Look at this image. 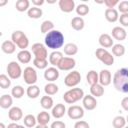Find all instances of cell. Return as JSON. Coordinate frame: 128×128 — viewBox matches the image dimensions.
Masks as SVG:
<instances>
[{"label": "cell", "mask_w": 128, "mask_h": 128, "mask_svg": "<svg viewBox=\"0 0 128 128\" xmlns=\"http://www.w3.org/2000/svg\"><path fill=\"white\" fill-rule=\"evenodd\" d=\"M86 79H87V82H88V84L90 86L91 85H94V84L98 83V73L95 70H90L87 73Z\"/></svg>", "instance_id": "34"}, {"label": "cell", "mask_w": 128, "mask_h": 128, "mask_svg": "<svg viewBox=\"0 0 128 128\" xmlns=\"http://www.w3.org/2000/svg\"><path fill=\"white\" fill-rule=\"evenodd\" d=\"M26 94L29 98L31 99H35L40 95V88L37 85H29L27 90H26Z\"/></svg>", "instance_id": "28"}, {"label": "cell", "mask_w": 128, "mask_h": 128, "mask_svg": "<svg viewBox=\"0 0 128 128\" xmlns=\"http://www.w3.org/2000/svg\"><path fill=\"white\" fill-rule=\"evenodd\" d=\"M112 125L114 128H123L126 126V119L123 116H116L113 121H112Z\"/></svg>", "instance_id": "39"}, {"label": "cell", "mask_w": 128, "mask_h": 128, "mask_svg": "<svg viewBox=\"0 0 128 128\" xmlns=\"http://www.w3.org/2000/svg\"><path fill=\"white\" fill-rule=\"evenodd\" d=\"M13 104V99L12 96H10L9 94H4L0 97V107L3 109H8L11 108Z\"/></svg>", "instance_id": "24"}, {"label": "cell", "mask_w": 128, "mask_h": 128, "mask_svg": "<svg viewBox=\"0 0 128 128\" xmlns=\"http://www.w3.org/2000/svg\"><path fill=\"white\" fill-rule=\"evenodd\" d=\"M67 114H68V117H69L70 119L78 120V119H81V118L84 116V109H83L81 106L72 105V106H70V107L68 108Z\"/></svg>", "instance_id": "11"}, {"label": "cell", "mask_w": 128, "mask_h": 128, "mask_svg": "<svg viewBox=\"0 0 128 128\" xmlns=\"http://www.w3.org/2000/svg\"><path fill=\"white\" fill-rule=\"evenodd\" d=\"M121 107L125 110L128 111V97H124L121 101Z\"/></svg>", "instance_id": "48"}, {"label": "cell", "mask_w": 128, "mask_h": 128, "mask_svg": "<svg viewBox=\"0 0 128 128\" xmlns=\"http://www.w3.org/2000/svg\"><path fill=\"white\" fill-rule=\"evenodd\" d=\"M32 52L37 59H47L48 51L47 48L42 43H34L32 45Z\"/></svg>", "instance_id": "9"}, {"label": "cell", "mask_w": 128, "mask_h": 128, "mask_svg": "<svg viewBox=\"0 0 128 128\" xmlns=\"http://www.w3.org/2000/svg\"><path fill=\"white\" fill-rule=\"evenodd\" d=\"M120 24L124 27H127L128 26V13H124V14H121L120 17L118 18Z\"/></svg>", "instance_id": "44"}, {"label": "cell", "mask_w": 128, "mask_h": 128, "mask_svg": "<svg viewBox=\"0 0 128 128\" xmlns=\"http://www.w3.org/2000/svg\"><path fill=\"white\" fill-rule=\"evenodd\" d=\"M112 38L118 40V41H123L126 39L127 37V33H126V30L123 28V27H120V26H116L112 29Z\"/></svg>", "instance_id": "17"}, {"label": "cell", "mask_w": 128, "mask_h": 128, "mask_svg": "<svg viewBox=\"0 0 128 128\" xmlns=\"http://www.w3.org/2000/svg\"><path fill=\"white\" fill-rule=\"evenodd\" d=\"M74 128H90V126L86 121L79 120L74 124Z\"/></svg>", "instance_id": "45"}, {"label": "cell", "mask_w": 128, "mask_h": 128, "mask_svg": "<svg viewBox=\"0 0 128 128\" xmlns=\"http://www.w3.org/2000/svg\"><path fill=\"white\" fill-rule=\"evenodd\" d=\"M23 122H24V125H25V127H27V128H32V127H34L35 125H36V117L35 116H33L32 114H28V115H26L25 117H24V119H23Z\"/></svg>", "instance_id": "38"}, {"label": "cell", "mask_w": 128, "mask_h": 128, "mask_svg": "<svg viewBox=\"0 0 128 128\" xmlns=\"http://www.w3.org/2000/svg\"><path fill=\"white\" fill-rule=\"evenodd\" d=\"M75 10H76L77 15H79V17H80V16H85V15H87V14L89 13V11H90L88 5H86V4H84V3L79 4V5L75 8Z\"/></svg>", "instance_id": "40"}, {"label": "cell", "mask_w": 128, "mask_h": 128, "mask_svg": "<svg viewBox=\"0 0 128 128\" xmlns=\"http://www.w3.org/2000/svg\"><path fill=\"white\" fill-rule=\"evenodd\" d=\"M44 42L48 48L57 51L59 48L63 47L64 45V35L61 31L53 29L45 35Z\"/></svg>", "instance_id": "1"}, {"label": "cell", "mask_w": 128, "mask_h": 128, "mask_svg": "<svg viewBox=\"0 0 128 128\" xmlns=\"http://www.w3.org/2000/svg\"><path fill=\"white\" fill-rule=\"evenodd\" d=\"M82 104L86 110H94L97 106V100L92 95H84L82 98Z\"/></svg>", "instance_id": "14"}, {"label": "cell", "mask_w": 128, "mask_h": 128, "mask_svg": "<svg viewBox=\"0 0 128 128\" xmlns=\"http://www.w3.org/2000/svg\"><path fill=\"white\" fill-rule=\"evenodd\" d=\"M7 74L10 79H18L22 75V69L19 63L16 61H11L7 65Z\"/></svg>", "instance_id": "6"}, {"label": "cell", "mask_w": 128, "mask_h": 128, "mask_svg": "<svg viewBox=\"0 0 128 128\" xmlns=\"http://www.w3.org/2000/svg\"><path fill=\"white\" fill-rule=\"evenodd\" d=\"M22 75L24 78V81L28 85H34L37 82V72L32 67H26L24 71H22Z\"/></svg>", "instance_id": "8"}, {"label": "cell", "mask_w": 128, "mask_h": 128, "mask_svg": "<svg viewBox=\"0 0 128 128\" xmlns=\"http://www.w3.org/2000/svg\"><path fill=\"white\" fill-rule=\"evenodd\" d=\"M52 116L56 119H59V118H62L64 116V114L66 113V107L64 104H61V103H58L56 104L55 106L52 107Z\"/></svg>", "instance_id": "19"}, {"label": "cell", "mask_w": 128, "mask_h": 128, "mask_svg": "<svg viewBox=\"0 0 128 128\" xmlns=\"http://www.w3.org/2000/svg\"><path fill=\"white\" fill-rule=\"evenodd\" d=\"M63 51L66 55L68 56H73L75 54H77L78 52V47L76 44L74 43H67L64 45V48H63Z\"/></svg>", "instance_id": "30"}, {"label": "cell", "mask_w": 128, "mask_h": 128, "mask_svg": "<svg viewBox=\"0 0 128 128\" xmlns=\"http://www.w3.org/2000/svg\"><path fill=\"white\" fill-rule=\"evenodd\" d=\"M36 121L38 122V124L47 125L50 121V114L47 111H41L40 113H38L36 117Z\"/></svg>", "instance_id": "29"}, {"label": "cell", "mask_w": 128, "mask_h": 128, "mask_svg": "<svg viewBox=\"0 0 128 128\" xmlns=\"http://www.w3.org/2000/svg\"><path fill=\"white\" fill-rule=\"evenodd\" d=\"M11 41L21 50H26L29 45V40L27 36L21 30H16L11 35Z\"/></svg>", "instance_id": "4"}, {"label": "cell", "mask_w": 128, "mask_h": 128, "mask_svg": "<svg viewBox=\"0 0 128 128\" xmlns=\"http://www.w3.org/2000/svg\"><path fill=\"white\" fill-rule=\"evenodd\" d=\"M24 93H25L24 88H23L21 85H16V86H14V87L12 88V90H11V95H12L14 98H16V99L22 98V96L24 95Z\"/></svg>", "instance_id": "37"}, {"label": "cell", "mask_w": 128, "mask_h": 128, "mask_svg": "<svg viewBox=\"0 0 128 128\" xmlns=\"http://www.w3.org/2000/svg\"><path fill=\"white\" fill-rule=\"evenodd\" d=\"M59 8L62 12L70 13L75 9V2L74 0H60L58 2Z\"/></svg>", "instance_id": "16"}, {"label": "cell", "mask_w": 128, "mask_h": 128, "mask_svg": "<svg viewBox=\"0 0 128 128\" xmlns=\"http://www.w3.org/2000/svg\"><path fill=\"white\" fill-rule=\"evenodd\" d=\"M8 117L10 120H12L13 122H17L19 120L22 119L23 117V111L20 107H11L8 111Z\"/></svg>", "instance_id": "15"}, {"label": "cell", "mask_w": 128, "mask_h": 128, "mask_svg": "<svg viewBox=\"0 0 128 128\" xmlns=\"http://www.w3.org/2000/svg\"><path fill=\"white\" fill-rule=\"evenodd\" d=\"M84 97V91L81 88L75 87L66 91L63 95V99L68 104H74L75 102L81 100Z\"/></svg>", "instance_id": "3"}, {"label": "cell", "mask_w": 128, "mask_h": 128, "mask_svg": "<svg viewBox=\"0 0 128 128\" xmlns=\"http://www.w3.org/2000/svg\"><path fill=\"white\" fill-rule=\"evenodd\" d=\"M96 58L107 66H111L114 63V56L104 48H98L95 51Z\"/></svg>", "instance_id": "5"}, {"label": "cell", "mask_w": 128, "mask_h": 128, "mask_svg": "<svg viewBox=\"0 0 128 128\" xmlns=\"http://www.w3.org/2000/svg\"><path fill=\"white\" fill-rule=\"evenodd\" d=\"M104 15H105V18L108 22H111V23H114L118 20L119 18V15H118V11L114 8H107L104 12Z\"/></svg>", "instance_id": "20"}, {"label": "cell", "mask_w": 128, "mask_h": 128, "mask_svg": "<svg viewBox=\"0 0 128 128\" xmlns=\"http://www.w3.org/2000/svg\"><path fill=\"white\" fill-rule=\"evenodd\" d=\"M98 41H99V44L101 45V47L104 48V49H105V48H111V47L113 46V39H112V37H111L109 34H107V33L101 34V35L99 36Z\"/></svg>", "instance_id": "18"}, {"label": "cell", "mask_w": 128, "mask_h": 128, "mask_svg": "<svg viewBox=\"0 0 128 128\" xmlns=\"http://www.w3.org/2000/svg\"><path fill=\"white\" fill-rule=\"evenodd\" d=\"M123 128H128V127H126V126H125V127H123Z\"/></svg>", "instance_id": "55"}, {"label": "cell", "mask_w": 128, "mask_h": 128, "mask_svg": "<svg viewBox=\"0 0 128 128\" xmlns=\"http://www.w3.org/2000/svg\"><path fill=\"white\" fill-rule=\"evenodd\" d=\"M18 128H27V127H25L24 125H19V126H18Z\"/></svg>", "instance_id": "54"}, {"label": "cell", "mask_w": 128, "mask_h": 128, "mask_svg": "<svg viewBox=\"0 0 128 128\" xmlns=\"http://www.w3.org/2000/svg\"><path fill=\"white\" fill-rule=\"evenodd\" d=\"M118 10L120 11L121 14L128 13V1L124 0V1H121L120 3H118Z\"/></svg>", "instance_id": "43"}, {"label": "cell", "mask_w": 128, "mask_h": 128, "mask_svg": "<svg viewBox=\"0 0 128 128\" xmlns=\"http://www.w3.org/2000/svg\"><path fill=\"white\" fill-rule=\"evenodd\" d=\"M40 104H41L42 108H44L46 110L51 109L53 107V99L50 96H48V95L43 96L41 98V100H40Z\"/></svg>", "instance_id": "35"}, {"label": "cell", "mask_w": 128, "mask_h": 128, "mask_svg": "<svg viewBox=\"0 0 128 128\" xmlns=\"http://www.w3.org/2000/svg\"><path fill=\"white\" fill-rule=\"evenodd\" d=\"M80 81H81V75L78 71L75 70L69 72L64 78V84L67 87H75L80 83Z\"/></svg>", "instance_id": "7"}, {"label": "cell", "mask_w": 128, "mask_h": 128, "mask_svg": "<svg viewBox=\"0 0 128 128\" xmlns=\"http://www.w3.org/2000/svg\"><path fill=\"white\" fill-rule=\"evenodd\" d=\"M0 128H6L5 124H4V123H2V122H0Z\"/></svg>", "instance_id": "53"}, {"label": "cell", "mask_w": 128, "mask_h": 128, "mask_svg": "<svg viewBox=\"0 0 128 128\" xmlns=\"http://www.w3.org/2000/svg\"><path fill=\"white\" fill-rule=\"evenodd\" d=\"M18 126H19V124H17L16 122H13V123L8 124V126L6 128H18Z\"/></svg>", "instance_id": "50"}, {"label": "cell", "mask_w": 128, "mask_h": 128, "mask_svg": "<svg viewBox=\"0 0 128 128\" xmlns=\"http://www.w3.org/2000/svg\"><path fill=\"white\" fill-rule=\"evenodd\" d=\"M27 15H28L29 18H32V19H39V18L42 17V15H43V11H42L41 8L33 6V7H31V8L28 9V11H27Z\"/></svg>", "instance_id": "25"}, {"label": "cell", "mask_w": 128, "mask_h": 128, "mask_svg": "<svg viewBox=\"0 0 128 128\" xmlns=\"http://www.w3.org/2000/svg\"><path fill=\"white\" fill-rule=\"evenodd\" d=\"M29 6H30L29 0H17V1H16V4H15L16 10L19 11V12L28 11Z\"/></svg>", "instance_id": "32"}, {"label": "cell", "mask_w": 128, "mask_h": 128, "mask_svg": "<svg viewBox=\"0 0 128 128\" xmlns=\"http://www.w3.org/2000/svg\"><path fill=\"white\" fill-rule=\"evenodd\" d=\"M11 85V80L6 74H0V88L8 89Z\"/></svg>", "instance_id": "41"}, {"label": "cell", "mask_w": 128, "mask_h": 128, "mask_svg": "<svg viewBox=\"0 0 128 128\" xmlns=\"http://www.w3.org/2000/svg\"><path fill=\"white\" fill-rule=\"evenodd\" d=\"M1 50L5 54H13L16 50V45L11 40H6L1 45Z\"/></svg>", "instance_id": "21"}, {"label": "cell", "mask_w": 128, "mask_h": 128, "mask_svg": "<svg viewBox=\"0 0 128 128\" xmlns=\"http://www.w3.org/2000/svg\"><path fill=\"white\" fill-rule=\"evenodd\" d=\"M112 54L117 57H121L125 54V47L122 44H113L112 46Z\"/></svg>", "instance_id": "33"}, {"label": "cell", "mask_w": 128, "mask_h": 128, "mask_svg": "<svg viewBox=\"0 0 128 128\" xmlns=\"http://www.w3.org/2000/svg\"><path fill=\"white\" fill-rule=\"evenodd\" d=\"M85 26V22H84V19L82 17H79V16H76L74 18H72L71 20V27L76 30V31H81Z\"/></svg>", "instance_id": "23"}, {"label": "cell", "mask_w": 128, "mask_h": 128, "mask_svg": "<svg viewBox=\"0 0 128 128\" xmlns=\"http://www.w3.org/2000/svg\"><path fill=\"white\" fill-rule=\"evenodd\" d=\"M7 3H8V0H0V7L5 6Z\"/></svg>", "instance_id": "51"}, {"label": "cell", "mask_w": 128, "mask_h": 128, "mask_svg": "<svg viewBox=\"0 0 128 128\" xmlns=\"http://www.w3.org/2000/svg\"><path fill=\"white\" fill-rule=\"evenodd\" d=\"M63 58V54H62V52H60V51H53L51 54H50V56H49V62H50V64L54 67V66H56L57 67V65L59 64V62H60V60Z\"/></svg>", "instance_id": "26"}, {"label": "cell", "mask_w": 128, "mask_h": 128, "mask_svg": "<svg viewBox=\"0 0 128 128\" xmlns=\"http://www.w3.org/2000/svg\"><path fill=\"white\" fill-rule=\"evenodd\" d=\"M32 4L35 7H38V6H41L44 4V0H32Z\"/></svg>", "instance_id": "49"}, {"label": "cell", "mask_w": 128, "mask_h": 128, "mask_svg": "<svg viewBox=\"0 0 128 128\" xmlns=\"http://www.w3.org/2000/svg\"><path fill=\"white\" fill-rule=\"evenodd\" d=\"M113 85L115 89L121 93L128 92V69L121 68L118 69L113 76Z\"/></svg>", "instance_id": "2"}, {"label": "cell", "mask_w": 128, "mask_h": 128, "mask_svg": "<svg viewBox=\"0 0 128 128\" xmlns=\"http://www.w3.org/2000/svg\"><path fill=\"white\" fill-rule=\"evenodd\" d=\"M50 128H66V125H65V123H64L63 121L56 120V121H54V122L51 124Z\"/></svg>", "instance_id": "46"}, {"label": "cell", "mask_w": 128, "mask_h": 128, "mask_svg": "<svg viewBox=\"0 0 128 128\" xmlns=\"http://www.w3.org/2000/svg\"><path fill=\"white\" fill-rule=\"evenodd\" d=\"M31 53L28 50H20L17 54V59L22 64H27L31 61Z\"/></svg>", "instance_id": "22"}, {"label": "cell", "mask_w": 128, "mask_h": 128, "mask_svg": "<svg viewBox=\"0 0 128 128\" xmlns=\"http://www.w3.org/2000/svg\"><path fill=\"white\" fill-rule=\"evenodd\" d=\"M54 28V24L52 21L50 20H45L42 22L41 26H40V31L41 33H44V34H47L48 32H50L51 30H53Z\"/></svg>", "instance_id": "36"}, {"label": "cell", "mask_w": 128, "mask_h": 128, "mask_svg": "<svg viewBox=\"0 0 128 128\" xmlns=\"http://www.w3.org/2000/svg\"><path fill=\"white\" fill-rule=\"evenodd\" d=\"M90 93L93 97H101L104 94V87L99 83L90 86Z\"/></svg>", "instance_id": "27"}, {"label": "cell", "mask_w": 128, "mask_h": 128, "mask_svg": "<svg viewBox=\"0 0 128 128\" xmlns=\"http://www.w3.org/2000/svg\"><path fill=\"white\" fill-rule=\"evenodd\" d=\"M44 78L49 82H54L59 78V70L55 67H47L44 71Z\"/></svg>", "instance_id": "13"}, {"label": "cell", "mask_w": 128, "mask_h": 128, "mask_svg": "<svg viewBox=\"0 0 128 128\" xmlns=\"http://www.w3.org/2000/svg\"><path fill=\"white\" fill-rule=\"evenodd\" d=\"M76 65V61L72 57H64L60 60L59 64L57 65V68L62 71H70L72 70Z\"/></svg>", "instance_id": "10"}, {"label": "cell", "mask_w": 128, "mask_h": 128, "mask_svg": "<svg viewBox=\"0 0 128 128\" xmlns=\"http://www.w3.org/2000/svg\"><path fill=\"white\" fill-rule=\"evenodd\" d=\"M35 128H48L47 125H42V124H38L37 126H35Z\"/></svg>", "instance_id": "52"}, {"label": "cell", "mask_w": 128, "mask_h": 128, "mask_svg": "<svg viewBox=\"0 0 128 128\" xmlns=\"http://www.w3.org/2000/svg\"><path fill=\"white\" fill-rule=\"evenodd\" d=\"M58 90H59L58 86H57L55 83H53V82L47 83V84L45 85V87H44V91H45L46 95H48V96L55 95V94L58 92Z\"/></svg>", "instance_id": "31"}, {"label": "cell", "mask_w": 128, "mask_h": 128, "mask_svg": "<svg viewBox=\"0 0 128 128\" xmlns=\"http://www.w3.org/2000/svg\"><path fill=\"white\" fill-rule=\"evenodd\" d=\"M112 82V75L111 72L107 69H103L100 71V73L98 74V83L100 85L104 86H108L110 85V83Z\"/></svg>", "instance_id": "12"}, {"label": "cell", "mask_w": 128, "mask_h": 128, "mask_svg": "<svg viewBox=\"0 0 128 128\" xmlns=\"http://www.w3.org/2000/svg\"><path fill=\"white\" fill-rule=\"evenodd\" d=\"M33 64L38 69H46L48 67L47 59H37V58H34L33 59Z\"/></svg>", "instance_id": "42"}, {"label": "cell", "mask_w": 128, "mask_h": 128, "mask_svg": "<svg viewBox=\"0 0 128 128\" xmlns=\"http://www.w3.org/2000/svg\"><path fill=\"white\" fill-rule=\"evenodd\" d=\"M103 3L107 6V8H114L119 3V1L118 0H104Z\"/></svg>", "instance_id": "47"}]
</instances>
